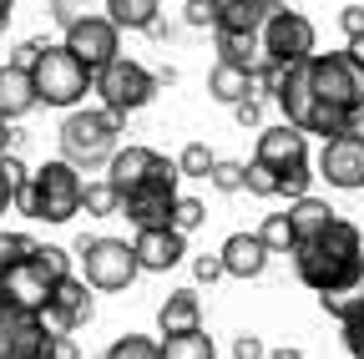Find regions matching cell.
Returning a JSON list of instances; mask_svg holds the SVG:
<instances>
[{
    "label": "cell",
    "instance_id": "1",
    "mask_svg": "<svg viewBox=\"0 0 364 359\" xmlns=\"http://www.w3.org/2000/svg\"><path fill=\"white\" fill-rule=\"evenodd\" d=\"M299 284H309L314 294H334V289H354L364 284V233L349 218H334L324 233L299 238L289 248Z\"/></svg>",
    "mask_w": 364,
    "mask_h": 359
},
{
    "label": "cell",
    "instance_id": "2",
    "mask_svg": "<svg viewBox=\"0 0 364 359\" xmlns=\"http://www.w3.org/2000/svg\"><path fill=\"white\" fill-rule=\"evenodd\" d=\"M81 188H86V177L66 157H56L46 167H31V183L16 193V208L36 223H71L81 213Z\"/></svg>",
    "mask_w": 364,
    "mask_h": 359
},
{
    "label": "cell",
    "instance_id": "3",
    "mask_svg": "<svg viewBox=\"0 0 364 359\" xmlns=\"http://www.w3.org/2000/svg\"><path fill=\"white\" fill-rule=\"evenodd\" d=\"M122 147V117L117 112H97V107H71L61 122V157L76 172L107 167V157Z\"/></svg>",
    "mask_w": 364,
    "mask_h": 359
},
{
    "label": "cell",
    "instance_id": "4",
    "mask_svg": "<svg viewBox=\"0 0 364 359\" xmlns=\"http://www.w3.org/2000/svg\"><path fill=\"white\" fill-rule=\"evenodd\" d=\"M0 359H76L71 334L46 329L36 309L0 299Z\"/></svg>",
    "mask_w": 364,
    "mask_h": 359
},
{
    "label": "cell",
    "instance_id": "5",
    "mask_svg": "<svg viewBox=\"0 0 364 359\" xmlns=\"http://www.w3.org/2000/svg\"><path fill=\"white\" fill-rule=\"evenodd\" d=\"M71 274V253L66 248H56V243H36V253L26 258V263H16V268H6L0 274V294H6L11 304H21V309H46L51 304V294H56V284Z\"/></svg>",
    "mask_w": 364,
    "mask_h": 359
},
{
    "label": "cell",
    "instance_id": "6",
    "mask_svg": "<svg viewBox=\"0 0 364 359\" xmlns=\"http://www.w3.org/2000/svg\"><path fill=\"white\" fill-rule=\"evenodd\" d=\"M304 71H309V86H314L318 107H329L339 117L364 107V61L354 51H314L304 61Z\"/></svg>",
    "mask_w": 364,
    "mask_h": 359
},
{
    "label": "cell",
    "instance_id": "7",
    "mask_svg": "<svg viewBox=\"0 0 364 359\" xmlns=\"http://www.w3.org/2000/svg\"><path fill=\"white\" fill-rule=\"evenodd\" d=\"M31 86H36V107L46 102V107L71 112V107H81L86 92H91V71H86L66 46H51V41H46V51H41L36 66H31Z\"/></svg>",
    "mask_w": 364,
    "mask_h": 359
},
{
    "label": "cell",
    "instance_id": "8",
    "mask_svg": "<svg viewBox=\"0 0 364 359\" xmlns=\"http://www.w3.org/2000/svg\"><path fill=\"white\" fill-rule=\"evenodd\" d=\"M76 258H81V279L97 294H122V289H132L136 274H142L136 248L127 238H81Z\"/></svg>",
    "mask_w": 364,
    "mask_h": 359
},
{
    "label": "cell",
    "instance_id": "9",
    "mask_svg": "<svg viewBox=\"0 0 364 359\" xmlns=\"http://www.w3.org/2000/svg\"><path fill=\"white\" fill-rule=\"evenodd\" d=\"M91 92L102 97L107 112H117V117L127 122V112H142V107L157 97V76H152L142 61L117 56V61H107L97 76H91Z\"/></svg>",
    "mask_w": 364,
    "mask_h": 359
},
{
    "label": "cell",
    "instance_id": "10",
    "mask_svg": "<svg viewBox=\"0 0 364 359\" xmlns=\"http://www.w3.org/2000/svg\"><path fill=\"white\" fill-rule=\"evenodd\" d=\"M258 41H263V56H268V61H279V66L309 61V56L318 51L314 21H309V16H299V11H284V6H279V11H273V16L263 21Z\"/></svg>",
    "mask_w": 364,
    "mask_h": 359
},
{
    "label": "cell",
    "instance_id": "11",
    "mask_svg": "<svg viewBox=\"0 0 364 359\" xmlns=\"http://www.w3.org/2000/svg\"><path fill=\"white\" fill-rule=\"evenodd\" d=\"M66 51L91 71V76H97L107 61H117L122 56V26L112 21V16H81V21H71L66 26Z\"/></svg>",
    "mask_w": 364,
    "mask_h": 359
},
{
    "label": "cell",
    "instance_id": "12",
    "mask_svg": "<svg viewBox=\"0 0 364 359\" xmlns=\"http://www.w3.org/2000/svg\"><path fill=\"white\" fill-rule=\"evenodd\" d=\"M177 183L182 172H167V177H152V183L122 193V218L132 228H172V203H177Z\"/></svg>",
    "mask_w": 364,
    "mask_h": 359
},
{
    "label": "cell",
    "instance_id": "13",
    "mask_svg": "<svg viewBox=\"0 0 364 359\" xmlns=\"http://www.w3.org/2000/svg\"><path fill=\"white\" fill-rule=\"evenodd\" d=\"M314 172L324 177L329 188H339V193H359V188H364V142L349 137V132L324 137V152H318Z\"/></svg>",
    "mask_w": 364,
    "mask_h": 359
},
{
    "label": "cell",
    "instance_id": "14",
    "mask_svg": "<svg viewBox=\"0 0 364 359\" xmlns=\"http://www.w3.org/2000/svg\"><path fill=\"white\" fill-rule=\"evenodd\" d=\"M167 172H177V162H167L162 152H152V147H117L112 157H107V183L117 188V193H132V188H142V183H152V177H167Z\"/></svg>",
    "mask_w": 364,
    "mask_h": 359
},
{
    "label": "cell",
    "instance_id": "15",
    "mask_svg": "<svg viewBox=\"0 0 364 359\" xmlns=\"http://www.w3.org/2000/svg\"><path fill=\"white\" fill-rule=\"evenodd\" d=\"M91 314H97V304H91V284L66 274L56 284L51 304L41 309V319H46V329H56V334H76L81 324H91Z\"/></svg>",
    "mask_w": 364,
    "mask_h": 359
},
{
    "label": "cell",
    "instance_id": "16",
    "mask_svg": "<svg viewBox=\"0 0 364 359\" xmlns=\"http://www.w3.org/2000/svg\"><path fill=\"white\" fill-rule=\"evenodd\" d=\"M132 248H136L142 274H167V268H177L182 253H188V233H177V228H136Z\"/></svg>",
    "mask_w": 364,
    "mask_h": 359
},
{
    "label": "cell",
    "instance_id": "17",
    "mask_svg": "<svg viewBox=\"0 0 364 359\" xmlns=\"http://www.w3.org/2000/svg\"><path fill=\"white\" fill-rule=\"evenodd\" d=\"M253 157L268 162L273 172H284V167H294V162H309V132H299L294 122H284V127H263Z\"/></svg>",
    "mask_w": 364,
    "mask_h": 359
},
{
    "label": "cell",
    "instance_id": "18",
    "mask_svg": "<svg viewBox=\"0 0 364 359\" xmlns=\"http://www.w3.org/2000/svg\"><path fill=\"white\" fill-rule=\"evenodd\" d=\"M218 258H223V274L228 279H258L268 268V248H263L258 233H228L223 248H218Z\"/></svg>",
    "mask_w": 364,
    "mask_h": 359
},
{
    "label": "cell",
    "instance_id": "19",
    "mask_svg": "<svg viewBox=\"0 0 364 359\" xmlns=\"http://www.w3.org/2000/svg\"><path fill=\"white\" fill-rule=\"evenodd\" d=\"M31 107H36V86H31V71L6 61V66H0V122H21Z\"/></svg>",
    "mask_w": 364,
    "mask_h": 359
},
{
    "label": "cell",
    "instance_id": "20",
    "mask_svg": "<svg viewBox=\"0 0 364 359\" xmlns=\"http://www.w3.org/2000/svg\"><path fill=\"white\" fill-rule=\"evenodd\" d=\"M213 31H263V21L279 11V0H218Z\"/></svg>",
    "mask_w": 364,
    "mask_h": 359
},
{
    "label": "cell",
    "instance_id": "21",
    "mask_svg": "<svg viewBox=\"0 0 364 359\" xmlns=\"http://www.w3.org/2000/svg\"><path fill=\"white\" fill-rule=\"evenodd\" d=\"M208 92H213V102H223V107H238L243 97H258V81H253V71H248V66L218 61V66H213V76H208Z\"/></svg>",
    "mask_w": 364,
    "mask_h": 359
},
{
    "label": "cell",
    "instance_id": "22",
    "mask_svg": "<svg viewBox=\"0 0 364 359\" xmlns=\"http://www.w3.org/2000/svg\"><path fill=\"white\" fill-rule=\"evenodd\" d=\"M198 324H203V299H198V289H177V294H167V304L157 309V329H162V334L198 329Z\"/></svg>",
    "mask_w": 364,
    "mask_h": 359
},
{
    "label": "cell",
    "instance_id": "23",
    "mask_svg": "<svg viewBox=\"0 0 364 359\" xmlns=\"http://www.w3.org/2000/svg\"><path fill=\"white\" fill-rule=\"evenodd\" d=\"M339 213L324 203V198H314V193H304V198H294L289 203V223H294V238H314V233H324L329 223H334Z\"/></svg>",
    "mask_w": 364,
    "mask_h": 359
},
{
    "label": "cell",
    "instance_id": "24",
    "mask_svg": "<svg viewBox=\"0 0 364 359\" xmlns=\"http://www.w3.org/2000/svg\"><path fill=\"white\" fill-rule=\"evenodd\" d=\"M213 41H218V61H233V66H248V71L263 61L258 31H213Z\"/></svg>",
    "mask_w": 364,
    "mask_h": 359
},
{
    "label": "cell",
    "instance_id": "25",
    "mask_svg": "<svg viewBox=\"0 0 364 359\" xmlns=\"http://www.w3.org/2000/svg\"><path fill=\"white\" fill-rule=\"evenodd\" d=\"M107 16L122 31H152L162 21V0H107Z\"/></svg>",
    "mask_w": 364,
    "mask_h": 359
},
{
    "label": "cell",
    "instance_id": "26",
    "mask_svg": "<svg viewBox=\"0 0 364 359\" xmlns=\"http://www.w3.org/2000/svg\"><path fill=\"white\" fill-rule=\"evenodd\" d=\"M162 359H218L213 339L198 329H177V334H162Z\"/></svg>",
    "mask_w": 364,
    "mask_h": 359
},
{
    "label": "cell",
    "instance_id": "27",
    "mask_svg": "<svg viewBox=\"0 0 364 359\" xmlns=\"http://www.w3.org/2000/svg\"><path fill=\"white\" fill-rule=\"evenodd\" d=\"M117 208H122V193L107 183V177L81 188V213H86V218H117Z\"/></svg>",
    "mask_w": 364,
    "mask_h": 359
},
{
    "label": "cell",
    "instance_id": "28",
    "mask_svg": "<svg viewBox=\"0 0 364 359\" xmlns=\"http://www.w3.org/2000/svg\"><path fill=\"white\" fill-rule=\"evenodd\" d=\"M31 183V167L16 157V152H0V213L16 203V193Z\"/></svg>",
    "mask_w": 364,
    "mask_h": 359
},
{
    "label": "cell",
    "instance_id": "29",
    "mask_svg": "<svg viewBox=\"0 0 364 359\" xmlns=\"http://www.w3.org/2000/svg\"><path fill=\"white\" fill-rule=\"evenodd\" d=\"M258 238H263V248L268 253H289L299 238H294V223H289V213H268L263 218V228H258Z\"/></svg>",
    "mask_w": 364,
    "mask_h": 359
},
{
    "label": "cell",
    "instance_id": "30",
    "mask_svg": "<svg viewBox=\"0 0 364 359\" xmlns=\"http://www.w3.org/2000/svg\"><path fill=\"white\" fill-rule=\"evenodd\" d=\"M318 304H324V314H334V319L344 324V319H354V314L364 309V284H354V289H334V294H318Z\"/></svg>",
    "mask_w": 364,
    "mask_h": 359
},
{
    "label": "cell",
    "instance_id": "31",
    "mask_svg": "<svg viewBox=\"0 0 364 359\" xmlns=\"http://www.w3.org/2000/svg\"><path fill=\"white\" fill-rule=\"evenodd\" d=\"M107 359H162V339H147V334H122Z\"/></svg>",
    "mask_w": 364,
    "mask_h": 359
},
{
    "label": "cell",
    "instance_id": "32",
    "mask_svg": "<svg viewBox=\"0 0 364 359\" xmlns=\"http://www.w3.org/2000/svg\"><path fill=\"white\" fill-rule=\"evenodd\" d=\"M213 162H218V152H213L208 142H188V147H182V157H177V172H182V177H208Z\"/></svg>",
    "mask_w": 364,
    "mask_h": 359
},
{
    "label": "cell",
    "instance_id": "33",
    "mask_svg": "<svg viewBox=\"0 0 364 359\" xmlns=\"http://www.w3.org/2000/svg\"><path fill=\"white\" fill-rule=\"evenodd\" d=\"M31 253H36V238L31 233H0V274L16 268V263H26Z\"/></svg>",
    "mask_w": 364,
    "mask_h": 359
},
{
    "label": "cell",
    "instance_id": "34",
    "mask_svg": "<svg viewBox=\"0 0 364 359\" xmlns=\"http://www.w3.org/2000/svg\"><path fill=\"white\" fill-rule=\"evenodd\" d=\"M314 177H318V172H314L309 162H294V167H284V172H279V198H289V203H294V198H304Z\"/></svg>",
    "mask_w": 364,
    "mask_h": 359
},
{
    "label": "cell",
    "instance_id": "35",
    "mask_svg": "<svg viewBox=\"0 0 364 359\" xmlns=\"http://www.w3.org/2000/svg\"><path fill=\"white\" fill-rule=\"evenodd\" d=\"M208 223V208L198 203V198H182L177 193V203H172V228L177 233H193V228H203Z\"/></svg>",
    "mask_w": 364,
    "mask_h": 359
},
{
    "label": "cell",
    "instance_id": "36",
    "mask_svg": "<svg viewBox=\"0 0 364 359\" xmlns=\"http://www.w3.org/2000/svg\"><path fill=\"white\" fill-rule=\"evenodd\" d=\"M243 188H248L253 198H279V172L253 157V162H248V177H243Z\"/></svg>",
    "mask_w": 364,
    "mask_h": 359
},
{
    "label": "cell",
    "instance_id": "37",
    "mask_svg": "<svg viewBox=\"0 0 364 359\" xmlns=\"http://www.w3.org/2000/svg\"><path fill=\"white\" fill-rule=\"evenodd\" d=\"M243 177H248V162H213L208 183H213L218 193H243Z\"/></svg>",
    "mask_w": 364,
    "mask_h": 359
},
{
    "label": "cell",
    "instance_id": "38",
    "mask_svg": "<svg viewBox=\"0 0 364 359\" xmlns=\"http://www.w3.org/2000/svg\"><path fill=\"white\" fill-rule=\"evenodd\" d=\"M339 329H344V349H349L354 359H364V309L354 314V319H344Z\"/></svg>",
    "mask_w": 364,
    "mask_h": 359
},
{
    "label": "cell",
    "instance_id": "39",
    "mask_svg": "<svg viewBox=\"0 0 364 359\" xmlns=\"http://www.w3.org/2000/svg\"><path fill=\"white\" fill-rule=\"evenodd\" d=\"M182 21H188L193 31H203V26L218 21V11H213V0H188V6H182Z\"/></svg>",
    "mask_w": 364,
    "mask_h": 359
},
{
    "label": "cell",
    "instance_id": "40",
    "mask_svg": "<svg viewBox=\"0 0 364 359\" xmlns=\"http://www.w3.org/2000/svg\"><path fill=\"white\" fill-rule=\"evenodd\" d=\"M339 31H344L349 41H359V36H364V0H354V6H344V11H339Z\"/></svg>",
    "mask_w": 364,
    "mask_h": 359
},
{
    "label": "cell",
    "instance_id": "41",
    "mask_svg": "<svg viewBox=\"0 0 364 359\" xmlns=\"http://www.w3.org/2000/svg\"><path fill=\"white\" fill-rule=\"evenodd\" d=\"M193 274H198V284H218V279H228L218 253H203V258H193Z\"/></svg>",
    "mask_w": 364,
    "mask_h": 359
},
{
    "label": "cell",
    "instance_id": "42",
    "mask_svg": "<svg viewBox=\"0 0 364 359\" xmlns=\"http://www.w3.org/2000/svg\"><path fill=\"white\" fill-rule=\"evenodd\" d=\"M233 117H238V127H258L263 122V97H243L233 107Z\"/></svg>",
    "mask_w": 364,
    "mask_h": 359
},
{
    "label": "cell",
    "instance_id": "43",
    "mask_svg": "<svg viewBox=\"0 0 364 359\" xmlns=\"http://www.w3.org/2000/svg\"><path fill=\"white\" fill-rule=\"evenodd\" d=\"M268 349H263V339L258 334H238L233 339V359H263Z\"/></svg>",
    "mask_w": 364,
    "mask_h": 359
},
{
    "label": "cell",
    "instance_id": "44",
    "mask_svg": "<svg viewBox=\"0 0 364 359\" xmlns=\"http://www.w3.org/2000/svg\"><path fill=\"white\" fill-rule=\"evenodd\" d=\"M51 16H56V26L66 31L71 21H81V16H86V6H76V0H51Z\"/></svg>",
    "mask_w": 364,
    "mask_h": 359
},
{
    "label": "cell",
    "instance_id": "45",
    "mask_svg": "<svg viewBox=\"0 0 364 359\" xmlns=\"http://www.w3.org/2000/svg\"><path fill=\"white\" fill-rule=\"evenodd\" d=\"M41 51H46V41H21V46H16V56H11V66H26V71H31Z\"/></svg>",
    "mask_w": 364,
    "mask_h": 359
},
{
    "label": "cell",
    "instance_id": "46",
    "mask_svg": "<svg viewBox=\"0 0 364 359\" xmlns=\"http://www.w3.org/2000/svg\"><path fill=\"white\" fill-rule=\"evenodd\" d=\"M344 132H349V137H359V142H364V107H359V112H349Z\"/></svg>",
    "mask_w": 364,
    "mask_h": 359
},
{
    "label": "cell",
    "instance_id": "47",
    "mask_svg": "<svg viewBox=\"0 0 364 359\" xmlns=\"http://www.w3.org/2000/svg\"><path fill=\"white\" fill-rule=\"evenodd\" d=\"M263 359H304V349H294V344H289V349H268Z\"/></svg>",
    "mask_w": 364,
    "mask_h": 359
},
{
    "label": "cell",
    "instance_id": "48",
    "mask_svg": "<svg viewBox=\"0 0 364 359\" xmlns=\"http://www.w3.org/2000/svg\"><path fill=\"white\" fill-rule=\"evenodd\" d=\"M6 26H11V6L0 0V36H6Z\"/></svg>",
    "mask_w": 364,
    "mask_h": 359
},
{
    "label": "cell",
    "instance_id": "49",
    "mask_svg": "<svg viewBox=\"0 0 364 359\" xmlns=\"http://www.w3.org/2000/svg\"><path fill=\"white\" fill-rule=\"evenodd\" d=\"M76 6H91V0H76Z\"/></svg>",
    "mask_w": 364,
    "mask_h": 359
},
{
    "label": "cell",
    "instance_id": "50",
    "mask_svg": "<svg viewBox=\"0 0 364 359\" xmlns=\"http://www.w3.org/2000/svg\"><path fill=\"white\" fill-rule=\"evenodd\" d=\"M6 6H16V0H6Z\"/></svg>",
    "mask_w": 364,
    "mask_h": 359
},
{
    "label": "cell",
    "instance_id": "51",
    "mask_svg": "<svg viewBox=\"0 0 364 359\" xmlns=\"http://www.w3.org/2000/svg\"><path fill=\"white\" fill-rule=\"evenodd\" d=\"M213 6H218V0H213Z\"/></svg>",
    "mask_w": 364,
    "mask_h": 359
},
{
    "label": "cell",
    "instance_id": "52",
    "mask_svg": "<svg viewBox=\"0 0 364 359\" xmlns=\"http://www.w3.org/2000/svg\"><path fill=\"white\" fill-rule=\"evenodd\" d=\"M0 299H6V294H0Z\"/></svg>",
    "mask_w": 364,
    "mask_h": 359
}]
</instances>
